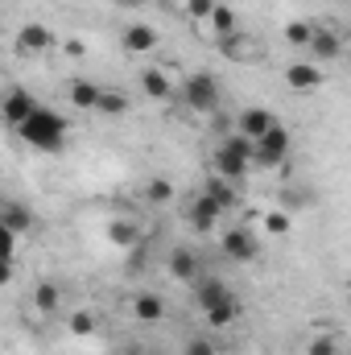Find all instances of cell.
<instances>
[{"label": "cell", "instance_id": "7", "mask_svg": "<svg viewBox=\"0 0 351 355\" xmlns=\"http://www.w3.org/2000/svg\"><path fill=\"white\" fill-rule=\"evenodd\" d=\"M223 257L236 261V265H248V261L261 257V240L248 227H232V232H223Z\"/></svg>", "mask_w": 351, "mask_h": 355}, {"label": "cell", "instance_id": "1", "mask_svg": "<svg viewBox=\"0 0 351 355\" xmlns=\"http://www.w3.org/2000/svg\"><path fill=\"white\" fill-rule=\"evenodd\" d=\"M194 302H198L203 318H207L215 331H223V327H232V322L240 318V297H236L219 277H198V281H194Z\"/></svg>", "mask_w": 351, "mask_h": 355}, {"label": "cell", "instance_id": "24", "mask_svg": "<svg viewBox=\"0 0 351 355\" xmlns=\"http://www.w3.org/2000/svg\"><path fill=\"white\" fill-rule=\"evenodd\" d=\"M67 331L83 339V335H95V331H99V322H95V314H91V310H71V318H67Z\"/></svg>", "mask_w": 351, "mask_h": 355}, {"label": "cell", "instance_id": "25", "mask_svg": "<svg viewBox=\"0 0 351 355\" xmlns=\"http://www.w3.org/2000/svg\"><path fill=\"white\" fill-rule=\"evenodd\" d=\"M285 42H289V46H310V42H314V29H310L306 21H289V25H285Z\"/></svg>", "mask_w": 351, "mask_h": 355}, {"label": "cell", "instance_id": "13", "mask_svg": "<svg viewBox=\"0 0 351 355\" xmlns=\"http://www.w3.org/2000/svg\"><path fill=\"white\" fill-rule=\"evenodd\" d=\"M285 83L293 91H318L323 87V71H318V62H289L285 67Z\"/></svg>", "mask_w": 351, "mask_h": 355}, {"label": "cell", "instance_id": "14", "mask_svg": "<svg viewBox=\"0 0 351 355\" xmlns=\"http://www.w3.org/2000/svg\"><path fill=\"white\" fill-rule=\"evenodd\" d=\"M120 42H124V50H128V54H149V50L157 46V29H153V25L132 21V25L124 29V37H120Z\"/></svg>", "mask_w": 351, "mask_h": 355}, {"label": "cell", "instance_id": "17", "mask_svg": "<svg viewBox=\"0 0 351 355\" xmlns=\"http://www.w3.org/2000/svg\"><path fill=\"white\" fill-rule=\"evenodd\" d=\"M67 95H71V107H79V112H95V107H99V95H103V87H99V83H91V79H75Z\"/></svg>", "mask_w": 351, "mask_h": 355}, {"label": "cell", "instance_id": "6", "mask_svg": "<svg viewBox=\"0 0 351 355\" xmlns=\"http://www.w3.org/2000/svg\"><path fill=\"white\" fill-rule=\"evenodd\" d=\"M37 107H42V103L33 99V91H25V87H8V91H4V103H0L4 124H8L12 132H17V128H21V124H25Z\"/></svg>", "mask_w": 351, "mask_h": 355}, {"label": "cell", "instance_id": "4", "mask_svg": "<svg viewBox=\"0 0 351 355\" xmlns=\"http://www.w3.org/2000/svg\"><path fill=\"white\" fill-rule=\"evenodd\" d=\"M289 149H293V137H289V128H285V124H277V128H268L261 141H257L252 166H257V170H277V166L289 157Z\"/></svg>", "mask_w": 351, "mask_h": 355}, {"label": "cell", "instance_id": "29", "mask_svg": "<svg viewBox=\"0 0 351 355\" xmlns=\"http://www.w3.org/2000/svg\"><path fill=\"white\" fill-rule=\"evenodd\" d=\"M186 12H190L194 21H211V12H215V0H186Z\"/></svg>", "mask_w": 351, "mask_h": 355}, {"label": "cell", "instance_id": "2", "mask_svg": "<svg viewBox=\"0 0 351 355\" xmlns=\"http://www.w3.org/2000/svg\"><path fill=\"white\" fill-rule=\"evenodd\" d=\"M17 137L25 141V145H33L37 153H58V149H67V137H71V128H67V120L54 112V107H37L21 128H17Z\"/></svg>", "mask_w": 351, "mask_h": 355}, {"label": "cell", "instance_id": "8", "mask_svg": "<svg viewBox=\"0 0 351 355\" xmlns=\"http://www.w3.org/2000/svg\"><path fill=\"white\" fill-rule=\"evenodd\" d=\"M50 46H54V33H50L46 25L25 21V25L17 29V54H46Z\"/></svg>", "mask_w": 351, "mask_h": 355}, {"label": "cell", "instance_id": "31", "mask_svg": "<svg viewBox=\"0 0 351 355\" xmlns=\"http://www.w3.org/2000/svg\"><path fill=\"white\" fill-rule=\"evenodd\" d=\"M116 4H120V8H141L145 0H116Z\"/></svg>", "mask_w": 351, "mask_h": 355}, {"label": "cell", "instance_id": "19", "mask_svg": "<svg viewBox=\"0 0 351 355\" xmlns=\"http://www.w3.org/2000/svg\"><path fill=\"white\" fill-rule=\"evenodd\" d=\"M207 194L223 207V215L228 211H236L240 207V190H236V182H228V178H211V186H207Z\"/></svg>", "mask_w": 351, "mask_h": 355}, {"label": "cell", "instance_id": "9", "mask_svg": "<svg viewBox=\"0 0 351 355\" xmlns=\"http://www.w3.org/2000/svg\"><path fill=\"white\" fill-rule=\"evenodd\" d=\"M219 215H223V207H219V202H215V198H211V194L203 190L198 198H190V211H186V223H190L194 232H211Z\"/></svg>", "mask_w": 351, "mask_h": 355}, {"label": "cell", "instance_id": "23", "mask_svg": "<svg viewBox=\"0 0 351 355\" xmlns=\"http://www.w3.org/2000/svg\"><path fill=\"white\" fill-rule=\"evenodd\" d=\"M95 112H99V116H124V112H128V95H124V91H108L103 87Z\"/></svg>", "mask_w": 351, "mask_h": 355}, {"label": "cell", "instance_id": "5", "mask_svg": "<svg viewBox=\"0 0 351 355\" xmlns=\"http://www.w3.org/2000/svg\"><path fill=\"white\" fill-rule=\"evenodd\" d=\"M182 99H186L194 112H215V107H219V79H215L211 71H194V75H186V83H182Z\"/></svg>", "mask_w": 351, "mask_h": 355}, {"label": "cell", "instance_id": "10", "mask_svg": "<svg viewBox=\"0 0 351 355\" xmlns=\"http://www.w3.org/2000/svg\"><path fill=\"white\" fill-rule=\"evenodd\" d=\"M306 50L314 62H335V58H343V37L335 29H314V42Z\"/></svg>", "mask_w": 351, "mask_h": 355}, {"label": "cell", "instance_id": "18", "mask_svg": "<svg viewBox=\"0 0 351 355\" xmlns=\"http://www.w3.org/2000/svg\"><path fill=\"white\" fill-rule=\"evenodd\" d=\"M141 87H145L149 99H157V103H166V99L174 95V87H170V79H166L162 67H145V71H141Z\"/></svg>", "mask_w": 351, "mask_h": 355}, {"label": "cell", "instance_id": "12", "mask_svg": "<svg viewBox=\"0 0 351 355\" xmlns=\"http://www.w3.org/2000/svg\"><path fill=\"white\" fill-rule=\"evenodd\" d=\"M277 124H281V120H277L268 107H244V112H240V132H244L248 141H261L264 132L277 128Z\"/></svg>", "mask_w": 351, "mask_h": 355}, {"label": "cell", "instance_id": "21", "mask_svg": "<svg viewBox=\"0 0 351 355\" xmlns=\"http://www.w3.org/2000/svg\"><path fill=\"white\" fill-rule=\"evenodd\" d=\"M33 310H42V314H54V310H62V293H58V285H50V281L33 285Z\"/></svg>", "mask_w": 351, "mask_h": 355}, {"label": "cell", "instance_id": "3", "mask_svg": "<svg viewBox=\"0 0 351 355\" xmlns=\"http://www.w3.org/2000/svg\"><path fill=\"white\" fill-rule=\"evenodd\" d=\"M252 153H257V141H248L244 132H232L215 145V178H228V182H244L248 170H252Z\"/></svg>", "mask_w": 351, "mask_h": 355}, {"label": "cell", "instance_id": "20", "mask_svg": "<svg viewBox=\"0 0 351 355\" xmlns=\"http://www.w3.org/2000/svg\"><path fill=\"white\" fill-rule=\"evenodd\" d=\"M108 240H112L116 248H132V244H141V232H137V223H128V219H112V223H108Z\"/></svg>", "mask_w": 351, "mask_h": 355}, {"label": "cell", "instance_id": "30", "mask_svg": "<svg viewBox=\"0 0 351 355\" xmlns=\"http://www.w3.org/2000/svg\"><path fill=\"white\" fill-rule=\"evenodd\" d=\"M186 355H215V343L211 339H190L186 343Z\"/></svg>", "mask_w": 351, "mask_h": 355}, {"label": "cell", "instance_id": "32", "mask_svg": "<svg viewBox=\"0 0 351 355\" xmlns=\"http://www.w3.org/2000/svg\"><path fill=\"white\" fill-rule=\"evenodd\" d=\"M331 4H348V0H331Z\"/></svg>", "mask_w": 351, "mask_h": 355}, {"label": "cell", "instance_id": "22", "mask_svg": "<svg viewBox=\"0 0 351 355\" xmlns=\"http://www.w3.org/2000/svg\"><path fill=\"white\" fill-rule=\"evenodd\" d=\"M211 25H215V33H219V37H228V33H236V29H240V17L232 12V4H215Z\"/></svg>", "mask_w": 351, "mask_h": 355}, {"label": "cell", "instance_id": "28", "mask_svg": "<svg viewBox=\"0 0 351 355\" xmlns=\"http://www.w3.org/2000/svg\"><path fill=\"white\" fill-rule=\"evenodd\" d=\"M170 198H174V186L166 178H153L149 182V202H170Z\"/></svg>", "mask_w": 351, "mask_h": 355}, {"label": "cell", "instance_id": "15", "mask_svg": "<svg viewBox=\"0 0 351 355\" xmlns=\"http://www.w3.org/2000/svg\"><path fill=\"white\" fill-rule=\"evenodd\" d=\"M170 277L174 281H182V285H194L203 272H198V257L190 252V248H174L170 252Z\"/></svg>", "mask_w": 351, "mask_h": 355}, {"label": "cell", "instance_id": "11", "mask_svg": "<svg viewBox=\"0 0 351 355\" xmlns=\"http://www.w3.org/2000/svg\"><path fill=\"white\" fill-rule=\"evenodd\" d=\"M0 223H4V232H12V236H25V232H33V227H37L33 211H29L25 202H17V198H8V202H4Z\"/></svg>", "mask_w": 351, "mask_h": 355}, {"label": "cell", "instance_id": "16", "mask_svg": "<svg viewBox=\"0 0 351 355\" xmlns=\"http://www.w3.org/2000/svg\"><path fill=\"white\" fill-rule=\"evenodd\" d=\"M132 318L137 322H162L166 318V297L162 293H137L132 297Z\"/></svg>", "mask_w": 351, "mask_h": 355}, {"label": "cell", "instance_id": "26", "mask_svg": "<svg viewBox=\"0 0 351 355\" xmlns=\"http://www.w3.org/2000/svg\"><path fill=\"white\" fill-rule=\"evenodd\" d=\"M306 355H343V352H339V339L335 335H314L306 343Z\"/></svg>", "mask_w": 351, "mask_h": 355}, {"label": "cell", "instance_id": "27", "mask_svg": "<svg viewBox=\"0 0 351 355\" xmlns=\"http://www.w3.org/2000/svg\"><path fill=\"white\" fill-rule=\"evenodd\" d=\"M289 227H293V223H289L285 211H264V232H268V236H285Z\"/></svg>", "mask_w": 351, "mask_h": 355}]
</instances>
